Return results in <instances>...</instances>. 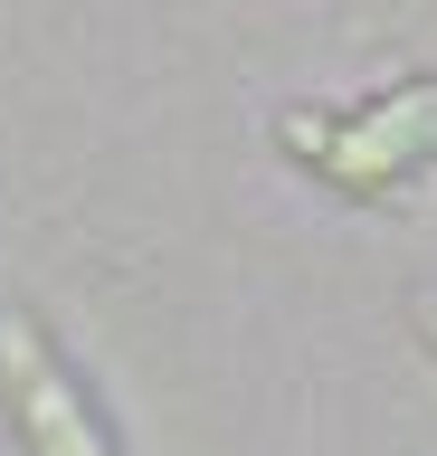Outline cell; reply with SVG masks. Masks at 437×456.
<instances>
[{
    "instance_id": "obj_1",
    "label": "cell",
    "mask_w": 437,
    "mask_h": 456,
    "mask_svg": "<svg viewBox=\"0 0 437 456\" xmlns=\"http://www.w3.org/2000/svg\"><path fill=\"white\" fill-rule=\"evenodd\" d=\"M0 409H10L29 456H115V437L95 428L86 390L67 380V362L48 352L29 314H0Z\"/></svg>"
},
{
    "instance_id": "obj_2",
    "label": "cell",
    "mask_w": 437,
    "mask_h": 456,
    "mask_svg": "<svg viewBox=\"0 0 437 456\" xmlns=\"http://www.w3.org/2000/svg\"><path fill=\"white\" fill-rule=\"evenodd\" d=\"M286 134L304 142L333 181H361V191H371V181H390V171L437 152V77L400 86V105H371V114H352V124H304V114H295Z\"/></svg>"
}]
</instances>
